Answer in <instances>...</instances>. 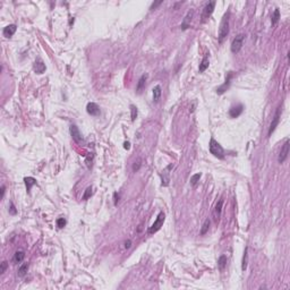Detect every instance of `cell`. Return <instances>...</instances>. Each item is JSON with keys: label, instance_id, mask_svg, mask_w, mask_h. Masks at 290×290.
<instances>
[{"label": "cell", "instance_id": "ba28073f", "mask_svg": "<svg viewBox=\"0 0 290 290\" xmlns=\"http://www.w3.org/2000/svg\"><path fill=\"white\" fill-rule=\"evenodd\" d=\"M289 146H290V141L289 139H287L286 142H285V144L282 145L281 151H280V153H279V158H278L279 163H283V162L286 161L287 158H288V154H289Z\"/></svg>", "mask_w": 290, "mask_h": 290}, {"label": "cell", "instance_id": "8d00e7d4", "mask_svg": "<svg viewBox=\"0 0 290 290\" xmlns=\"http://www.w3.org/2000/svg\"><path fill=\"white\" fill-rule=\"evenodd\" d=\"M5 191H6V187L2 185V186H1V198H4L5 196Z\"/></svg>", "mask_w": 290, "mask_h": 290}, {"label": "cell", "instance_id": "f1b7e54d", "mask_svg": "<svg viewBox=\"0 0 290 290\" xmlns=\"http://www.w3.org/2000/svg\"><path fill=\"white\" fill-rule=\"evenodd\" d=\"M201 174H193L192 177H191V184H192L193 186H195L198 181H200V179H201Z\"/></svg>", "mask_w": 290, "mask_h": 290}, {"label": "cell", "instance_id": "8992f818", "mask_svg": "<svg viewBox=\"0 0 290 290\" xmlns=\"http://www.w3.org/2000/svg\"><path fill=\"white\" fill-rule=\"evenodd\" d=\"M214 7L215 1H210V2H207L205 5V7L203 9V14H202V18H203L202 22H205V21H207L211 17V15H212L213 10H214Z\"/></svg>", "mask_w": 290, "mask_h": 290}, {"label": "cell", "instance_id": "6da1fadb", "mask_svg": "<svg viewBox=\"0 0 290 290\" xmlns=\"http://www.w3.org/2000/svg\"><path fill=\"white\" fill-rule=\"evenodd\" d=\"M229 15L230 14L227 13L223 16L220 27H219V35H218V40L220 43H222L223 40L227 37V35L229 34Z\"/></svg>", "mask_w": 290, "mask_h": 290}, {"label": "cell", "instance_id": "5b68a950", "mask_svg": "<svg viewBox=\"0 0 290 290\" xmlns=\"http://www.w3.org/2000/svg\"><path fill=\"white\" fill-rule=\"evenodd\" d=\"M281 109H282L281 107H279L277 109V111H275V115L273 117V120L272 122H271V125H270V128H269V132H268L269 137L272 135V133L275 130V128H277V126L279 125V121H280V118H281Z\"/></svg>", "mask_w": 290, "mask_h": 290}, {"label": "cell", "instance_id": "cb8c5ba5", "mask_svg": "<svg viewBox=\"0 0 290 290\" xmlns=\"http://www.w3.org/2000/svg\"><path fill=\"white\" fill-rule=\"evenodd\" d=\"M27 270H28V264L27 263L22 264V265L19 266V269H18V275H19V277H24L27 273Z\"/></svg>", "mask_w": 290, "mask_h": 290}, {"label": "cell", "instance_id": "ffe728a7", "mask_svg": "<svg viewBox=\"0 0 290 290\" xmlns=\"http://www.w3.org/2000/svg\"><path fill=\"white\" fill-rule=\"evenodd\" d=\"M24 257H25V253L24 252H22V250L16 252L15 255H14V262L15 263H21V262H23Z\"/></svg>", "mask_w": 290, "mask_h": 290}, {"label": "cell", "instance_id": "7a4b0ae2", "mask_svg": "<svg viewBox=\"0 0 290 290\" xmlns=\"http://www.w3.org/2000/svg\"><path fill=\"white\" fill-rule=\"evenodd\" d=\"M209 150H210L211 154H213L215 158H218V159H224V150H223L222 146H221L214 138L210 139Z\"/></svg>", "mask_w": 290, "mask_h": 290}, {"label": "cell", "instance_id": "d4e9b609", "mask_svg": "<svg viewBox=\"0 0 290 290\" xmlns=\"http://www.w3.org/2000/svg\"><path fill=\"white\" fill-rule=\"evenodd\" d=\"M279 19H280V10L278 8H275V10H274V13H273L272 15V19H271L272 25H275V24L279 22Z\"/></svg>", "mask_w": 290, "mask_h": 290}, {"label": "cell", "instance_id": "4fadbf2b", "mask_svg": "<svg viewBox=\"0 0 290 290\" xmlns=\"http://www.w3.org/2000/svg\"><path fill=\"white\" fill-rule=\"evenodd\" d=\"M243 111H244L243 104H237V106H233V107L230 108V110H229V116L231 117V118H238V117L243 113Z\"/></svg>", "mask_w": 290, "mask_h": 290}, {"label": "cell", "instance_id": "e575fe53", "mask_svg": "<svg viewBox=\"0 0 290 290\" xmlns=\"http://www.w3.org/2000/svg\"><path fill=\"white\" fill-rule=\"evenodd\" d=\"M113 198H115V205H117V203H118V201H119V195H118V193H115L113 194Z\"/></svg>", "mask_w": 290, "mask_h": 290}, {"label": "cell", "instance_id": "d6986e66", "mask_svg": "<svg viewBox=\"0 0 290 290\" xmlns=\"http://www.w3.org/2000/svg\"><path fill=\"white\" fill-rule=\"evenodd\" d=\"M24 181H25V185H26L27 193H30L32 186H34L36 184V180L34 178H32V177H26V178H24Z\"/></svg>", "mask_w": 290, "mask_h": 290}, {"label": "cell", "instance_id": "ac0fdd59", "mask_svg": "<svg viewBox=\"0 0 290 290\" xmlns=\"http://www.w3.org/2000/svg\"><path fill=\"white\" fill-rule=\"evenodd\" d=\"M146 80H147V74H143V75L141 76V78L138 80V83H137V91H138V93H141V92L143 91L144 87H145Z\"/></svg>", "mask_w": 290, "mask_h": 290}, {"label": "cell", "instance_id": "484cf974", "mask_svg": "<svg viewBox=\"0 0 290 290\" xmlns=\"http://www.w3.org/2000/svg\"><path fill=\"white\" fill-rule=\"evenodd\" d=\"M210 223H211L210 220H209V219H206L205 222H204V224H203V227H202V229H201V232H200L202 236H203V235H205L206 232H207L209 228H210Z\"/></svg>", "mask_w": 290, "mask_h": 290}, {"label": "cell", "instance_id": "2e32d148", "mask_svg": "<svg viewBox=\"0 0 290 290\" xmlns=\"http://www.w3.org/2000/svg\"><path fill=\"white\" fill-rule=\"evenodd\" d=\"M209 65H210V61H209V54H205L204 58L202 59L201 64H200V67H198V70L200 73L205 72L206 69L209 68Z\"/></svg>", "mask_w": 290, "mask_h": 290}, {"label": "cell", "instance_id": "277c9868", "mask_svg": "<svg viewBox=\"0 0 290 290\" xmlns=\"http://www.w3.org/2000/svg\"><path fill=\"white\" fill-rule=\"evenodd\" d=\"M244 40H245V35H244V34H238V35L233 39V41H232L231 43V47H230L232 54H238V52L240 51V49L243 48V44H244Z\"/></svg>", "mask_w": 290, "mask_h": 290}, {"label": "cell", "instance_id": "30bf717a", "mask_svg": "<svg viewBox=\"0 0 290 290\" xmlns=\"http://www.w3.org/2000/svg\"><path fill=\"white\" fill-rule=\"evenodd\" d=\"M86 111H87V113L91 115V116L96 117L100 115V108H99V106L96 103L90 102L87 103V106H86Z\"/></svg>", "mask_w": 290, "mask_h": 290}, {"label": "cell", "instance_id": "44dd1931", "mask_svg": "<svg viewBox=\"0 0 290 290\" xmlns=\"http://www.w3.org/2000/svg\"><path fill=\"white\" fill-rule=\"evenodd\" d=\"M226 265H227V256H226V255H221V256L219 257V259H218V266H219V269H220V270L222 271Z\"/></svg>", "mask_w": 290, "mask_h": 290}, {"label": "cell", "instance_id": "5bb4252c", "mask_svg": "<svg viewBox=\"0 0 290 290\" xmlns=\"http://www.w3.org/2000/svg\"><path fill=\"white\" fill-rule=\"evenodd\" d=\"M16 30H17L16 25H15V24H10V25L5 27L4 31H2V34H4L5 37H11V36L15 34Z\"/></svg>", "mask_w": 290, "mask_h": 290}, {"label": "cell", "instance_id": "52a82bcc", "mask_svg": "<svg viewBox=\"0 0 290 290\" xmlns=\"http://www.w3.org/2000/svg\"><path fill=\"white\" fill-rule=\"evenodd\" d=\"M174 168V165L171 163V165H169L168 167H165V169L162 170V172H161V179H162V186L163 187H167V186H169L170 184V170Z\"/></svg>", "mask_w": 290, "mask_h": 290}, {"label": "cell", "instance_id": "f546056e", "mask_svg": "<svg viewBox=\"0 0 290 290\" xmlns=\"http://www.w3.org/2000/svg\"><path fill=\"white\" fill-rule=\"evenodd\" d=\"M66 223H67V221H66V219L65 218L57 219V227H58L59 229H63V228L66 226Z\"/></svg>", "mask_w": 290, "mask_h": 290}, {"label": "cell", "instance_id": "7c38bea8", "mask_svg": "<svg viewBox=\"0 0 290 290\" xmlns=\"http://www.w3.org/2000/svg\"><path fill=\"white\" fill-rule=\"evenodd\" d=\"M70 134H72L73 139H74L75 142H77V143L83 142V136H82L80 129H78V127H77L76 125L70 126Z\"/></svg>", "mask_w": 290, "mask_h": 290}, {"label": "cell", "instance_id": "3957f363", "mask_svg": "<svg viewBox=\"0 0 290 290\" xmlns=\"http://www.w3.org/2000/svg\"><path fill=\"white\" fill-rule=\"evenodd\" d=\"M165 219V213H163V212H160L159 215H158V218H156V220L154 221V223H153L151 227H150V229H148V233L152 235V233H155L156 231H159L160 228L163 226Z\"/></svg>", "mask_w": 290, "mask_h": 290}, {"label": "cell", "instance_id": "d590c367", "mask_svg": "<svg viewBox=\"0 0 290 290\" xmlns=\"http://www.w3.org/2000/svg\"><path fill=\"white\" fill-rule=\"evenodd\" d=\"M124 148H125V150H129V148H130V143H129V142H125V143H124Z\"/></svg>", "mask_w": 290, "mask_h": 290}, {"label": "cell", "instance_id": "7402d4cb", "mask_svg": "<svg viewBox=\"0 0 290 290\" xmlns=\"http://www.w3.org/2000/svg\"><path fill=\"white\" fill-rule=\"evenodd\" d=\"M248 247L245 248V252H244V256H243V264H241V269L243 271H245L247 269V263H248Z\"/></svg>", "mask_w": 290, "mask_h": 290}, {"label": "cell", "instance_id": "836d02e7", "mask_svg": "<svg viewBox=\"0 0 290 290\" xmlns=\"http://www.w3.org/2000/svg\"><path fill=\"white\" fill-rule=\"evenodd\" d=\"M162 2H163V1H158V2H154V4H153V5H152V6H151V10H153V9H155L156 7H158L159 5L162 4Z\"/></svg>", "mask_w": 290, "mask_h": 290}, {"label": "cell", "instance_id": "603a6c76", "mask_svg": "<svg viewBox=\"0 0 290 290\" xmlns=\"http://www.w3.org/2000/svg\"><path fill=\"white\" fill-rule=\"evenodd\" d=\"M160 96H161V87L159 85H156L155 87L153 89V100L156 102V101H159Z\"/></svg>", "mask_w": 290, "mask_h": 290}, {"label": "cell", "instance_id": "9c48e42d", "mask_svg": "<svg viewBox=\"0 0 290 290\" xmlns=\"http://www.w3.org/2000/svg\"><path fill=\"white\" fill-rule=\"evenodd\" d=\"M222 205H223V198H220L215 205L214 210H213V220L215 223H218L220 221V217H221V212H222Z\"/></svg>", "mask_w": 290, "mask_h": 290}, {"label": "cell", "instance_id": "83f0119b", "mask_svg": "<svg viewBox=\"0 0 290 290\" xmlns=\"http://www.w3.org/2000/svg\"><path fill=\"white\" fill-rule=\"evenodd\" d=\"M92 189H93V188H92V186H89V187L85 189V193H84V195H83V200H84V201L89 200L90 197L92 196V193H93V192H92Z\"/></svg>", "mask_w": 290, "mask_h": 290}, {"label": "cell", "instance_id": "e0dca14e", "mask_svg": "<svg viewBox=\"0 0 290 290\" xmlns=\"http://www.w3.org/2000/svg\"><path fill=\"white\" fill-rule=\"evenodd\" d=\"M193 15H194V10H189L187 13V15H186V17H185V21H184V23L181 24V28L183 30H186V28H188V26H189V23H191V21H192L193 18Z\"/></svg>", "mask_w": 290, "mask_h": 290}, {"label": "cell", "instance_id": "4316f807", "mask_svg": "<svg viewBox=\"0 0 290 290\" xmlns=\"http://www.w3.org/2000/svg\"><path fill=\"white\" fill-rule=\"evenodd\" d=\"M130 117H132V121H135L137 118V108L134 104L130 106Z\"/></svg>", "mask_w": 290, "mask_h": 290}, {"label": "cell", "instance_id": "9a60e30c", "mask_svg": "<svg viewBox=\"0 0 290 290\" xmlns=\"http://www.w3.org/2000/svg\"><path fill=\"white\" fill-rule=\"evenodd\" d=\"M44 70H45V65L43 64V61L39 58L35 63H34V72H35L36 74H42V73H44Z\"/></svg>", "mask_w": 290, "mask_h": 290}, {"label": "cell", "instance_id": "d6a6232c", "mask_svg": "<svg viewBox=\"0 0 290 290\" xmlns=\"http://www.w3.org/2000/svg\"><path fill=\"white\" fill-rule=\"evenodd\" d=\"M9 213H10V214H16V213H17L16 207H15V205H14L13 202H10V209H9Z\"/></svg>", "mask_w": 290, "mask_h": 290}, {"label": "cell", "instance_id": "74e56055", "mask_svg": "<svg viewBox=\"0 0 290 290\" xmlns=\"http://www.w3.org/2000/svg\"><path fill=\"white\" fill-rule=\"evenodd\" d=\"M130 245H132V241H130V240H127V241L125 243V247H126V248H129Z\"/></svg>", "mask_w": 290, "mask_h": 290}, {"label": "cell", "instance_id": "4dcf8cb0", "mask_svg": "<svg viewBox=\"0 0 290 290\" xmlns=\"http://www.w3.org/2000/svg\"><path fill=\"white\" fill-rule=\"evenodd\" d=\"M142 161H141V159H137V161H135L134 162V165H133V171H137V170L141 168V165H142V163H141Z\"/></svg>", "mask_w": 290, "mask_h": 290}, {"label": "cell", "instance_id": "1f68e13d", "mask_svg": "<svg viewBox=\"0 0 290 290\" xmlns=\"http://www.w3.org/2000/svg\"><path fill=\"white\" fill-rule=\"evenodd\" d=\"M7 266H8V262H7V261H4V262L1 263V268H0V273H1V274H2V273H5V271H6Z\"/></svg>", "mask_w": 290, "mask_h": 290}, {"label": "cell", "instance_id": "8fae6325", "mask_svg": "<svg viewBox=\"0 0 290 290\" xmlns=\"http://www.w3.org/2000/svg\"><path fill=\"white\" fill-rule=\"evenodd\" d=\"M232 76H233L232 72L228 73V75L226 76V83H224V84H222L218 90H217V93H218V94H223L228 89H229V85H230V80H231Z\"/></svg>", "mask_w": 290, "mask_h": 290}]
</instances>
